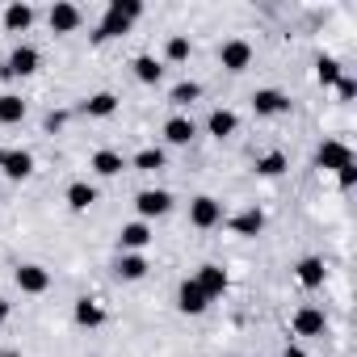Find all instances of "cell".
Instances as JSON below:
<instances>
[{
    "mask_svg": "<svg viewBox=\"0 0 357 357\" xmlns=\"http://www.w3.org/2000/svg\"><path fill=\"white\" fill-rule=\"evenodd\" d=\"M139 17H143V0H109L101 26L93 30V43H109V38L130 34V26H135Z\"/></svg>",
    "mask_w": 357,
    "mask_h": 357,
    "instance_id": "6da1fadb",
    "label": "cell"
},
{
    "mask_svg": "<svg viewBox=\"0 0 357 357\" xmlns=\"http://www.w3.org/2000/svg\"><path fill=\"white\" fill-rule=\"evenodd\" d=\"M38 63H43L38 47L22 43V47H13V55L5 59V68H0V76H34V72H38Z\"/></svg>",
    "mask_w": 357,
    "mask_h": 357,
    "instance_id": "7a4b0ae2",
    "label": "cell"
},
{
    "mask_svg": "<svg viewBox=\"0 0 357 357\" xmlns=\"http://www.w3.org/2000/svg\"><path fill=\"white\" fill-rule=\"evenodd\" d=\"M252 109H257V118H282V114H290V97L282 89H257Z\"/></svg>",
    "mask_w": 357,
    "mask_h": 357,
    "instance_id": "3957f363",
    "label": "cell"
},
{
    "mask_svg": "<svg viewBox=\"0 0 357 357\" xmlns=\"http://www.w3.org/2000/svg\"><path fill=\"white\" fill-rule=\"evenodd\" d=\"M190 223L202 227V231L219 227V223H223V202H219V198H206V194L194 198V202H190Z\"/></svg>",
    "mask_w": 357,
    "mask_h": 357,
    "instance_id": "277c9868",
    "label": "cell"
},
{
    "mask_svg": "<svg viewBox=\"0 0 357 357\" xmlns=\"http://www.w3.org/2000/svg\"><path fill=\"white\" fill-rule=\"evenodd\" d=\"M47 22H51V34H72V30H80L84 13L72 5V0H55L51 13H47Z\"/></svg>",
    "mask_w": 357,
    "mask_h": 357,
    "instance_id": "5b68a950",
    "label": "cell"
},
{
    "mask_svg": "<svg viewBox=\"0 0 357 357\" xmlns=\"http://www.w3.org/2000/svg\"><path fill=\"white\" fill-rule=\"evenodd\" d=\"M206 307H211V298L202 294V286L194 278H185L181 286H176V311H181V315H202Z\"/></svg>",
    "mask_w": 357,
    "mask_h": 357,
    "instance_id": "8992f818",
    "label": "cell"
},
{
    "mask_svg": "<svg viewBox=\"0 0 357 357\" xmlns=\"http://www.w3.org/2000/svg\"><path fill=\"white\" fill-rule=\"evenodd\" d=\"M315 164H319L324 172H340L344 164H353V151H349L340 139H324L319 151H315Z\"/></svg>",
    "mask_w": 357,
    "mask_h": 357,
    "instance_id": "52a82bcc",
    "label": "cell"
},
{
    "mask_svg": "<svg viewBox=\"0 0 357 357\" xmlns=\"http://www.w3.org/2000/svg\"><path fill=\"white\" fill-rule=\"evenodd\" d=\"M135 211H139L143 223H147V219H160V215L172 211V194H168V190H143V194L135 198Z\"/></svg>",
    "mask_w": 357,
    "mask_h": 357,
    "instance_id": "ba28073f",
    "label": "cell"
},
{
    "mask_svg": "<svg viewBox=\"0 0 357 357\" xmlns=\"http://www.w3.org/2000/svg\"><path fill=\"white\" fill-rule=\"evenodd\" d=\"M194 282L202 286V294L215 303V298H223L227 294V286H231V278H227V269L223 265H202L198 273H194Z\"/></svg>",
    "mask_w": 357,
    "mask_h": 357,
    "instance_id": "9c48e42d",
    "label": "cell"
},
{
    "mask_svg": "<svg viewBox=\"0 0 357 357\" xmlns=\"http://www.w3.org/2000/svg\"><path fill=\"white\" fill-rule=\"evenodd\" d=\"M219 63H223L227 72H248V68H252V47H248L244 38H231V43L219 47Z\"/></svg>",
    "mask_w": 357,
    "mask_h": 357,
    "instance_id": "30bf717a",
    "label": "cell"
},
{
    "mask_svg": "<svg viewBox=\"0 0 357 357\" xmlns=\"http://www.w3.org/2000/svg\"><path fill=\"white\" fill-rule=\"evenodd\" d=\"M13 282H17L22 294H47V290H51V273H47L43 265H17Z\"/></svg>",
    "mask_w": 357,
    "mask_h": 357,
    "instance_id": "8fae6325",
    "label": "cell"
},
{
    "mask_svg": "<svg viewBox=\"0 0 357 357\" xmlns=\"http://www.w3.org/2000/svg\"><path fill=\"white\" fill-rule=\"evenodd\" d=\"M0 172H5L9 181H26V176L34 172V151H26V147L5 151V164H0Z\"/></svg>",
    "mask_w": 357,
    "mask_h": 357,
    "instance_id": "7c38bea8",
    "label": "cell"
},
{
    "mask_svg": "<svg viewBox=\"0 0 357 357\" xmlns=\"http://www.w3.org/2000/svg\"><path fill=\"white\" fill-rule=\"evenodd\" d=\"M290 328H294V336H324L328 319H324V311H319V307H298V311H294V319H290Z\"/></svg>",
    "mask_w": 357,
    "mask_h": 357,
    "instance_id": "4fadbf2b",
    "label": "cell"
},
{
    "mask_svg": "<svg viewBox=\"0 0 357 357\" xmlns=\"http://www.w3.org/2000/svg\"><path fill=\"white\" fill-rule=\"evenodd\" d=\"M194 135H198V126H194V118H185V114H172V118L164 122V139H168L172 147H190Z\"/></svg>",
    "mask_w": 357,
    "mask_h": 357,
    "instance_id": "5bb4252c",
    "label": "cell"
},
{
    "mask_svg": "<svg viewBox=\"0 0 357 357\" xmlns=\"http://www.w3.org/2000/svg\"><path fill=\"white\" fill-rule=\"evenodd\" d=\"M151 244V227L143 223V219H135V223H126L122 231H118V248L122 252H143Z\"/></svg>",
    "mask_w": 357,
    "mask_h": 357,
    "instance_id": "9a60e30c",
    "label": "cell"
},
{
    "mask_svg": "<svg viewBox=\"0 0 357 357\" xmlns=\"http://www.w3.org/2000/svg\"><path fill=\"white\" fill-rule=\"evenodd\" d=\"M147 257L143 252H118V261H114V273L122 278V282H139V278H147Z\"/></svg>",
    "mask_w": 357,
    "mask_h": 357,
    "instance_id": "2e32d148",
    "label": "cell"
},
{
    "mask_svg": "<svg viewBox=\"0 0 357 357\" xmlns=\"http://www.w3.org/2000/svg\"><path fill=\"white\" fill-rule=\"evenodd\" d=\"M72 319L80 324V328H101L105 324V307L97 303V298H76V307H72Z\"/></svg>",
    "mask_w": 357,
    "mask_h": 357,
    "instance_id": "e0dca14e",
    "label": "cell"
},
{
    "mask_svg": "<svg viewBox=\"0 0 357 357\" xmlns=\"http://www.w3.org/2000/svg\"><path fill=\"white\" fill-rule=\"evenodd\" d=\"M89 168H93L97 176H118V172L126 168V160H122V151H114V147H101V151H93Z\"/></svg>",
    "mask_w": 357,
    "mask_h": 357,
    "instance_id": "ac0fdd59",
    "label": "cell"
},
{
    "mask_svg": "<svg viewBox=\"0 0 357 357\" xmlns=\"http://www.w3.org/2000/svg\"><path fill=\"white\" fill-rule=\"evenodd\" d=\"M231 231H236V236H248V240H252V236H261V231H265V211H261V206L240 211V215L231 219Z\"/></svg>",
    "mask_w": 357,
    "mask_h": 357,
    "instance_id": "d6986e66",
    "label": "cell"
},
{
    "mask_svg": "<svg viewBox=\"0 0 357 357\" xmlns=\"http://www.w3.org/2000/svg\"><path fill=\"white\" fill-rule=\"evenodd\" d=\"M294 278H298L307 290H319V286H324V278H328V269H324V261H319V257H303V261L294 265Z\"/></svg>",
    "mask_w": 357,
    "mask_h": 357,
    "instance_id": "ffe728a7",
    "label": "cell"
},
{
    "mask_svg": "<svg viewBox=\"0 0 357 357\" xmlns=\"http://www.w3.org/2000/svg\"><path fill=\"white\" fill-rule=\"evenodd\" d=\"M34 26V5H22V0H13V5L5 9V30L9 34H26Z\"/></svg>",
    "mask_w": 357,
    "mask_h": 357,
    "instance_id": "44dd1931",
    "label": "cell"
},
{
    "mask_svg": "<svg viewBox=\"0 0 357 357\" xmlns=\"http://www.w3.org/2000/svg\"><path fill=\"white\" fill-rule=\"evenodd\" d=\"M206 130H211L215 139H227V135H236V130H240V118H236V109H211V118H206Z\"/></svg>",
    "mask_w": 357,
    "mask_h": 357,
    "instance_id": "7402d4cb",
    "label": "cell"
},
{
    "mask_svg": "<svg viewBox=\"0 0 357 357\" xmlns=\"http://www.w3.org/2000/svg\"><path fill=\"white\" fill-rule=\"evenodd\" d=\"M198 97H202V84H198V80H181V84H172V89H168V105H176V109L194 105Z\"/></svg>",
    "mask_w": 357,
    "mask_h": 357,
    "instance_id": "603a6c76",
    "label": "cell"
},
{
    "mask_svg": "<svg viewBox=\"0 0 357 357\" xmlns=\"http://www.w3.org/2000/svg\"><path fill=\"white\" fill-rule=\"evenodd\" d=\"M22 118H26V101L17 93H5L0 97V126H17Z\"/></svg>",
    "mask_w": 357,
    "mask_h": 357,
    "instance_id": "cb8c5ba5",
    "label": "cell"
},
{
    "mask_svg": "<svg viewBox=\"0 0 357 357\" xmlns=\"http://www.w3.org/2000/svg\"><path fill=\"white\" fill-rule=\"evenodd\" d=\"M130 68H135V80H139V84H160V80H164V68H160L151 55H139Z\"/></svg>",
    "mask_w": 357,
    "mask_h": 357,
    "instance_id": "d4e9b609",
    "label": "cell"
},
{
    "mask_svg": "<svg viewBox=\"0 0 357 357\" xmlns=\"http://www.w3.org/2000/svg\"><path fill=\"white\" fill-rule=\"evenodd\" d=\"M80 109H84L89 118H109V114L118 109V97H114V93H93V97H89Z\"/></svg>",
    "mask_w": 357,
    "mask_h": 357,
    "instance_id": "484cf974",
    "label": "cell"
},
{
    "mask_svg": "<svg viewBox=\"0 0 357 357\" xmlns=\"http://www.w3.org/2000/svg\"><path fill=\"white\" fill-rule=\"evenodd\" d=\"M93 202H97V190H93L89 181H72V185H68V206H72V211H89Z\"/></svg>",
    "mask_w": 357,
    "mask_h": 357,
    "instance_id": "4316f807",
    "label": "cell"
},
{
    "mask_svg": "<svg viewBox=\"0 0 357 357\" xmlns=\"http://www.w3.org/2000/svg\"><path fill=\"white\" fill-rule=\"evenodd\" d=\"M130 164H135L139 172H160V168L168 164V155H164V147H143V151H139Z\"/></svg>",
    "mask_w": 357,
    "mask_h": 357,
    "instance_id": "83f0119b",
    "label": "cell"
},
{
    "mask_svg": "<svg viewBox=\"0 0 357 357\" xmlns=\"http://www.w3.org/2000/svg\"><path fill=\"white\" fill-rule=\"evenodd\" d=\"M340 76H344V72H340V63H336V59H328V55H319V59H315V80H319L324 89H328V84L336 89V80H340Z\"/></svg>",
    "mask_w": 357,
    "mask_h": 357,
    "instance_id": "f1b7e54d",
    "label": "cell"
},
{
    "mask_svg": "<svg viewBox=\"0 0 357 357\" xmlns=\"http://www.w3.org/2000/svg\"><path fill=\"white\" fill-rule=\"evenodd\" d=\"M290 164H286V155L282 151H265V155H257V172L261 176H282Z\"/></svg>",
    "mask_w": 357,
    "mask_h": 357,
    "instance_id": "f546056e",
    "label": "cell"
},
{
    "mask_svg": "<svg viewBox=\"0 0 357 357\" xmlns=\"http://www.w3.org/2000/svg\"><path fill=\"white\" fill-rule=\"evenodd\" d=\"M190 51H194V47H190V38H185V34H172V38H168V47H164L168 63H185V59H190Z\"/></svg>",
    "mask_w": 357,
    "mask_h": 357,
    "instance_id": "4dcf8cb0",
    "label": "cell"
},
{
    "mask_svg": "<svg viewBox=\"0 0 357 357\" xmlns=\"http://www.w3.org/2000/svg\"><path fill=\"white\" fill-rule=\"evenodd\" d=\"M336 97H340V101H353V97H357V84H353L349 76H340V80H336Z\"/></svg>",
    "mask_w": 357,
    "mask_h": 357,
    "instance_id": "1f68e13d",
    "label": "cell"
},
{
    "mask_svg": "<svg viewBox=\"0 0 357 357\" xmlns=\"http://www.w3.org/2000/svg\"><path fill=\"white\" fill-rule=\"evenodd\" d=\"M336 176H340V185H344V190H353V185H357V164H344Z\"/></svg>",
    "mask_w": 357,
    "mask_h": 357,
    "instance_id": "d6a6232c",
    "label": "cell"
},
{
    "mask_svg": "<svg viewBox=\"0 0 357 357\" xmlns=\"http://www.w3.org/2000/svg\"><path fill=\"white\" fill-rule=\"evenodd\" d=\"M63 126V114H47V130H59Z\"/></svg>",
    "mask_w": 357,
    "mask_h": 357,
    "instance_id": "836d02e7",
    "label": "cell"
},
{
    "mask_svg": "<svg viewBox=\"0 0 357 357\" xmlns=\"http://www.w3.org/2000/svg\"><path fill=\"white\" fill-rule=\"evenodd\" d=\"M5 319H9V303H5V298H0V324H5Z\"/></svg>",
    "mask_w": 357,
    "mask_h": 357,
    "instance_id": "e575fe53",
    "label": "cell"
},
{
    "mask_svg": "<svg viewBox=\"0 0 357 357\" xmlns=\"http://www.w3.org/2000/svg\"><path fill=\"white\" fill-rule=\"evenodd\" d=\"M282 357H303V349H286V353H282Z\"/></svg>",
    "mask_w": 357,
    "mask_h": 357,
    "instance_id": "d590c367",
    "label": "cell"
},
{
    "mask_svg": "<svg viewBox=\"0 0 357 357\" xmlns=\"http://www.w3.org/2000/svg\"><path fill=\"white\" fill-rule=\"evenodd\" d=\"M0 357H22V353H17V349H5V353H0Z\"/></svg>",
    "mask_w": 357,
    "mask_h": 357,
    "instance_id": "8d00e7d4",
    "label": "cell"
},
{
    "mask_svg": "<svg viewBox=\"0 0 357 357\" xmlns=\"http://www.w3.org/2000/svg\"><path fill=\"white\" fill-rule=\"evenodd\" d=\"M0 164H5V147H0Z\"/></svg>",
    "mask_w": 357,
    "mask_h": 357,
    "instance_id": "74e56055",
    "label": "cell"
}]
</instances>
